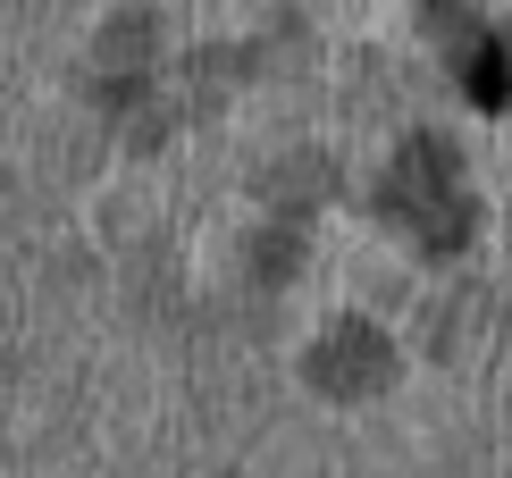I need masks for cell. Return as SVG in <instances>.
Wrapping results in <instances>:
<instances>
[{"label":"cell","instance_id":"cell-1","mask_svg":"<svg viewBox=\"0 0 512 478\" xmlns=\"http://www.w3.org/2000/svg\"><path fill=\"white\" fill-rule=\"evenodd\" d=\"M378 210H387L420 252H437V260L471 244V185H462V160L437 135H412L395 151L387 185H378Z\"/></svg>","mask_w":512,"mask_h":478},{"label":"cell","instance_id":"cell-2","mask_svg":"<svg viewBox=\"0 0 512 478\" xmlns=\"http://www.w3.org/2000/svg\"><path fill=\"white\" fill-rule=\"evenodd\" d=\"M387 378H395V344L378 336V328H361V319H345V328H328V336L311 344V386H319V395H336V403L378 395Z\"/></svg>","mask_w":512,"mask_h":478},{"label":"cell","instance_id":"cell-3","mask_svg":"<svg viewBox=\"0 0 512 478\" xmlns=\"http://www.w3.org/2000/svg\"><path fill=\"white\" fill-rule=\"evenodd\" d=\"M462 93H471L479 110H504L512 101V34H479L471 51H462Z\"/></svg>","mask_w":512,"mask_h":478}]
</instances>
